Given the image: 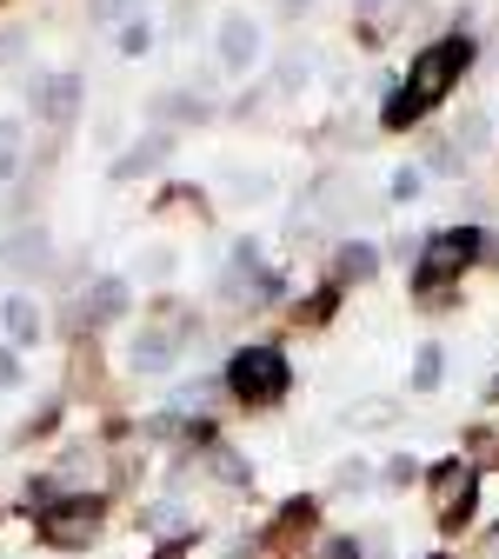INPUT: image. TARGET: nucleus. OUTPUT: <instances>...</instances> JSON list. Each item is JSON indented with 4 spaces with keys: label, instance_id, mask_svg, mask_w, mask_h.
<instances>
[{
    "label": "nucleus",
    "instance_id": "f257e3e1",
    "mask_svg": "<svg viewBox=\"0 0 499 559\" xmlns=\"http://www.w3.org/2000/svg\"><path fill=\"white\" fill-rule=\"evenodd\" d=\"M473 67V40L466 34H447V40H433V47H419L413 53V74H406V87L400 94H387V107H380V127L387 133H406V127H419L426 114H433L447 94H453V81Z\"/></svg>",
    "mask_w": 499,
    "mask_h": 559
},
{
    "label": "nucleus",
    "instance_id": "f03ea898",
    "mask_svg": "<svg viewBox=\"0 0 499 559\" xmlns=\"http://www.w3.org/2000/svg\"><path fill=\"white\" fill-rule=\"evenodd\" d=\"M473 260H486V227H433L419 247V266H413V294L426 307H447V287Z\"/></svg>",
    "mask_w": 499,
    "mask_h": 559
},
{
    "label": "nucleus",
    "instance_id": "7ed1b4c3",
    "mask_svg": "<svg viewBox=\"0 0 499 559\" xmlns=\"http://www.w3.org/2000/svg\"><path fill=\"white\" fill-rule=\"evenodd\" d=\"M227 393L247 400V406H273V400H287L294 393V367L287 354H280L273 340H247L240 354L227 360Z\"/></svg>",
    "mask_w": 499,
    "mask_h": 559
},
{
    "label": "nucleus",
    "instance_id": "20e7f679",
    "mask_svg": "<svg viewBox=\"0 0 499 559\" xmlns=\"http://www.w3.org/2000/svg\"><path fill=\"white\" fill-rule=\"evenodd\" d=\"M100 520H107V500H100V493H54V500L34 513V533H40L47 546H87V539L100 533Z\"/></svg>",
    "mask_w": 499,
    "mask_h": 559
},
{
    "label": "nucleus",
    "instance_id": "39448f33",
    "mask_svg": "<svg viewBox=\"0 0 499 559\" xmlns=\"http://www.w3.org/2000/svg\"><path fill=\"white\" fill-rule=\"evenodd\" d=\"M433 507H440V526H447V533H460V526L473 520V507H479V473H473L460 453L433 466Z\"/></svg>",
    "mask_w": 499,
    "mask_h": 559
},
{
    "label": "nucleus",
    "instance_id": "423d86ee",
    "mask_svg": "<svg viewBox=\"0 0 499 559\" xmlns=\"http://www.w3.org/2000/svg\"><path fill=\"white\" fill-rule=\"evenodd\" d=\"M27 100H34V114H40L47 127H67V120L81 114V74H74V67L34 74V81H27Z\"/></svg>",
    "mask_w": 499,
    "mask_h": 559
},
{
    "label": "nucleus",
    "instance_id": "0eeeda50",
    "mask_svg": "<svg viewBox=\"0 0 499 559\" xmlns=\"http://www.w3.org/2000/svg\"><path fill=\"white\" fill-rule=\"evenodd\" d=\"M180 346H187V340H180L174 326H140V333L127 340V367H133V373H167V367L180 360Z\"/></svg>",
    "mask_w": 499,
    "mask_h": 559
},
{
    "label": "nucleus",
    "instance_id": "6e6552de",
    "mask_svg": "<svg viewBox=\"0 0 499 559\" xmlns=\"http://www.w3.org/2000/svg\"><path fill=\"white\" fill-rule=\"evenodd\" d=\"M213 47H221V67H227V74H247V67L260 60V21L227 14V21H221V34H213Z\"/></svg>",
    "mask_w": 499,
    "mask_h": 559
},
{
    "label": "nucleus",
    "instance_id": "1a4fd4ad",
    "mask_svg": "<svg viewBox=\"0 0 499 559\" xmlns=\"http://www.w3.org/2000/svg\"><path fill=\"white\" fill-rule=\"evenodd\" d=\"M127 300H133L127 280H120V273H100L94 287L81 294V326H114V320L127 313Z\"/></svg>",
    "mask_w": 499,
    "mask_h": 559
},
{
    "label": "nucleus",
    "instance_id": "9d476101",
    "mask_svg": "<svg viewBox=\"0 0 499 559\" xmlns=\"http://www.w3.org/2000/svg\"><path fill=\"white\" fill-rule=\"evenodd\" d=\"M54 260V234L47 227H21L0 240V273H40Z\"/></svg>",
    "mask_w": 499,
    "mask_h": 559
},
{
    "label": "nucleus",
    "instance_id": "9b49d317",
    "mask_svg": "<svg viewBox=\"0 0 499 559\" xmlns=\"http://www.w3.org/2000/svg\"><path fill=\"white\" fill-rule=\"evenodd\" d=\"M313 520H320V500H287L273 513V526H266V546L280 552V559H294V546L313 533Z\"/></svg>",
    "mask_w": 499,
    "mask_h": 559
},
{
    "label": "nucleus",
    "instance_id": "f8f14e48",
    "mask_svg": "<svg viewBox=\"0 0 499 559\" xmlns=\"http://www.w3.org/2000/svg\"><path fill=\"white\" fill-rule=\"evenodd\" d=\"M0 326H8V346H14V354L47 333V320H40V307H34L27 294H8V300H0Z\"/></svg>",
    "mask_w": 499,
    "mask_h": 559
},
{
    "label": "nucleus",
    "instance_id": "ddd939ff",
    "mask_svg": "<svg viewBox=\"0 0 499 559\" xmlns=\"http://www.w3.org/2000/svg\"><path fill=\"white\" fill-rule=\"evenodd\" d=\"M174 154V127H154L147 140H140L133 154H120V167H114V180H133V174H154L161 160Z\"/></svg>",
    "mask_w": 499,
    "mask_h": 559
},
{
    "label": "nucleus",
    "instance_id": "4468645a",
    "mask_svg": "<svg viewBox=\"0 0 499 559\" xmlns=\"http://www.w3.org/2000/svg\"><path fill=\"white\" fill-rule=\"evenodd\" d=\"M21 160H27V127L0 114V180H14V174H21Z\"/></svg>",
    "mask_w": 499,
    "mask_h": 559
},
{
    "label": "nucleus",
    "instance_id": "2eb2a0df",
    "mask_svg": "<svg viewBox=\"0 0 499 559\" xmlns=\"http://www.w3.org/2000/svg\"><path fill=\"white\" fill-rule=\"evenodd\" d=\"M393 419H400V400H360L340 413V427H393Z\"/></svg>",
    "mask_w": 499,
    "mask_h": 559
},
{
    "label": "nucleus",
    "instance_id": "dca6fc26",
    "mask_svg": "<svg viewBox=\"0 0 499 559\" xmlns=\"http://www.w3.org/2000/svg\"><path fill=\"white\" fill-rule=\"evenodd\" d=\"M373 273H380V253L367 240H346L340 247V280H373Z\"/></svg>",
    "mask_w": 499,
    "mask_h": 559
},
{
    "label": "nucleus",
    "instance_id": "f3484780",
    "mask_svg": "<svg viewBox=\"0 0 499 559\" xmlns=\"http://www.w3.org/2000/svg\"><path fill=\"white\" fill-rule=\"evenodd\" d=\"M154 120H206V100L187 94V87H180V94H161V100H154Z\"/></svg>",
    "mask_w": 499,
    "mask_h": 559
},
{
    "label": "nucleus",
    "instance_id": "a211bd4d",
    "mask_svg": "<svg viewBox=\"0 0 499 559\" xmlns=\"http://www.w3.org/2000/svg\"><path fill=\"white\" fill-rule=\"evenodd\" d=\"M440 373H447V354H440V346H419V360H413V393H440Z\"/></svg>",
    "mask_w": 499,
    "mask_h": 559
},
{
    "label": "nucleus",
    "instance_id": "6ab92c4d",
    "mask_svg": "<svg viewBox=\"0 0 499 559\" xmlns=\"http://www.w3.org/2000/svg\"><path fill=\"white\" fill-rule=\"evenodd\" d=\"M367 486H373V466H367L360 453L333 466V493H367Z\"/></svg>",
    "mask_w": 499,
    "mask_h": 559
},
{
    "label": "nucleus",
    "instance_id": "aec40b11",
    "mask_svg": "<svg viewBox=\"0 0 499 559\" xmlns=\"http://www.w3.org/2000/svg\"><path fill=\"white\" fill-rule=\"evenodd\" d=\"M486 140H492V127H486V114H460V140H453V147H460V154H479V147H486Z\"/></svg>",
    "mask_w": 499,
    "mask_h": 559
},
{
    "label": "nucleus",
    "instance_id": "412c9836",
    "mask_svg": "<svg viewBox=\"0 0 499 559\" xmlns=\"http://www.w3.org/2000/svg\"><path fill=\"white\" fill-rule=\"evenodd\" d=\"M174 266H180V260H174V247H154V253H140V266H133V273H140V280H167Z\"/></svg>",
    "mask_w": 499,
    "mask_h": 559
},
{
    "label": "nucleus",
    "instance_id": "4be33fe9",
    "mask_svg": "<svg viewBox=\"0 0 499 559\" xmlns=\"http://www.w3.org/2000/svg\"><path fill=\"white\" fill-rule=\"evenodd\" d=\"M213 473H221V479H234V486H247V479H253V466H247L240 453H227V447H213Z\"/></svg>",
    "mask_w": 499,
    "mask_h": 559
},
{
    "label": "nucleus",
    "instance_id": "5701e85b",
    "mask_svg": "<svg viewBox=\"0 0 499 559\" xmlns=\"http://www.w3.org/2000/svg\"><path fill=\"white\" fill-rule=\"evenodd\" d=\"M147 47H154V27H147V21L133 14V21L120 27V53H147Z\"/></svg>",
    "mask_w": 499,
    "mask_h": 559
},
{
    "label": "nucleus",
    "instance_id": "b1692460",
    "mask_svg": "<svg viewBox=\"0 0 499 559\" xmlns=\"http://www.w3.org/2000/svg\"><path fill=\"white\" fill-rule=\"evenodd\" d=\"M213 393H221V386H213V380H187V386L174 393V406H180V413H193V406H206Z\"/></svg>",
    "mask_w": 499,
    "mask_h": 559
},
{
    "label": "nucleus",
    "instance_id": "393cba45",
    "mask_svg": "<svg viewBox=\"0 0 499 559\" xmlns=\"http://www.w3.org/2000/svg\"><path fill=\"white\" fill-rule=\"evenodd\" d=\"M333 307H340V287H320V294H313V300L300 307V320H307V326H320V320H326Z\"/></svg>",
    "mask_w": 499,
    "mask_h": 559
},
{
    "label": "nucleus",
    "instance_id": "a878e982",
    "mask_svg": "<svg viewBox=\"0 0 499 559\" xmlns=\"http://www.w3.org/2000/svg\"><path fill=\"white\" fill-rule=\"evenodd\" d=\"M133 8H140V0H94V21L114 27V21H133Z\"/></svg>",
    "mask_w": 499,
    "mask_h": 559
},
{
    "label": "nucleus",
    "instance_id": "bb28decb",
    "mask_svg": "<svg viewBox=\"0 0 499 559\" xmlns=\"http://www.w3.org/2000/svg\"><path fill=\"white\" fill-rule=\"evenodd\" d=\"M419 187H426V174H419V167H400L387 193H393V200H419Z\"/></svg>",
    "mask_w": 499,
    "mask_h": 559
},
{
    "label": "nucleus",
    "instance_id": "cd10ccee",
    "mask_svg": "<svg viewBox=\"0 0 499 559\" xmlns=\"http://www.w3.org/2000/svg\"><path fill=\"white\" fill-rule=\"evenodd\" d=\"M147 526H154V533H180L187 513H180V507H147Z\"/></svg>",
    "mask_w": 499,
    "mask_h": 559
},
{
    "label": "nucleus",
    "instance_id": "c85d7f7f",
    "mask_svg": "<svg viewBox=\"0 0 499 559\" xmlns=\"http://www.w3.org/2000/svg\"><path fill=\"white\" fill-rule=\"evenodd\" d=\"M320 559H360V539H326Z\"/></svg>",
    "mask_w": 499,
    "mask_h": 559
},
{
    "label": "nucleus",
    "instance_id": "c756f323",
    "mask_svg": "<svg viewBox=\"0 0 499 559\" xmlns=\"http://www.w3.org/2000/svg\"><path fill=\"white\" fill-rule=\"evenodd\" d=\"M0 386H21V360H14V346H0Z\"/></svg>",
    "mask_w": 499,
    "mask_h": 559
},
{
    "label": "nucleus",
    "instance_id": "7c9ffc66",
    "mask_svg": "<svg viewBox=\"0 0 499 559\" xmlns=\"http://www.w3.org/2000/svg\"><path fill=\"white\" fill-rule=\"evenodd\" d=\"M413 473H419V466H413V460H406V453H400V460H387V479H400V486H406V479H413Z\"/></svg>",
    "mask_w": 499,
    "mask_h": 559
},
{
    "label": "nucleus",
    "instance_id": "2f4dec72",
    "mask_svg": "<svg viewBox=\"0 0 499 559\" xmlns=\"http://www.w3.org/2000/svg\"><path fill=\"white\" fill-rule=\"evenodd\" d=\"M486 546H492V552H499V526H492V533H486Z\"/></svg>",
    "mask_w": 499,
    "mask_h": 559
},
{
    "label": "nucleus",
    "instance_id": "473e14b6",
    "mask_svg": "<svg viewBox=\"0 0 499 559\" xmlns=\"http://www.w3.org/2000/svg\"><path fill=\"white\" fill-rule=\"evenodd\" d=\"M227 559H253V552H247V546H240V552H227Z\"/></svg>",
    "mask_w": 499,
    "mask_h": 559
},
{
    "label": "nucleus",
    "instance_id": "72a5a7b5",
    "mask_svg": "<svg viewBox=\"0 0 499 559\" xmlns=\"http://www.w3.org/2000/svg\"><path fill=\"white\" fill-rule=\"evenodd\" d=\"M154 559H187V552H154Z\"/></svg>",
    "mask_w": 499,
    "mask_h": 559
},
{
    "label": "nucleus",
    "instance_id": "f704fd0d",
    "mask_svg": "<svg viewBox=\"0 0 499 559\" xmlns=\"http://www.w3.org/2000/svg\"><path fill=\"white\" fill-rule=\"evenodd\" d=\"M360 8H367V14H373V8H380V0H360Z\"/></svg>",
    "mask_w": 499,
    "mask_h": 559
},
{
    "label": "nucleus",
    "instance_id": "c9c22d12",
    "mask_svg": "<svg viewBox=\"0 0 499 559\" xmlns=\"http://www.w3.org/2000/svg\"><path fill=\"white\" fill-rule=\"evenodd\" d=\"M426 559H453V552H426Z\"/></svg>",
    "mask_w": 499,
    "mask_h": 559
}]
</instances>
